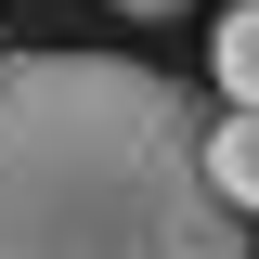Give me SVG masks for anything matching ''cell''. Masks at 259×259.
Masks as SVG:
<instances>
[{"label":"cell","instance_id":"1","mask_svg":"<svg viewBox=\"0 0 259 259\" xmlns=\"http://www.w3.org/2000/svg\"><path fill=\"white\" fill-rule=\"evenodd\" d=\"M0 259H259L207 168V104L130 52H0Z\"/></svg>","mask_w":259,"mask_h":259},{"label":"cell","instance_id":"2","mask_svg":"<svg viewBox=\"0 0 259 259\" xmlns=\"http://www.w3.org/2000/svg\"><path fill=\"white\" fill-rule=\"evenodd\" d=\"M207 168H221V194L259 221V104H233V117H207Z\"/></svg>","mask_w":259,"mask_h":259},{"label":"cell","instance_id":"3","mask_svg":"<svg viewBox=\"0 0 259 259\" xmlns=\"http://www.w3.org/2000/svg\"><path fill=\"white\" fill-rule=\"evenodd\" d=\"M207 78H221L233 104H259V0H233L221 26H207Z\"/></svg>","mask_w":259,"mask_h":259},{"label":"cell","instance_id":"4","mask_svg":"<svg viewBox=\"0 0 259 259\" xmlns=\"http://www.w3.org/2000/svg\"><path fill=\"white\" fill-rule=\"evenodd\" d=\"M117 13H130V26H168V13H194V0H117Z\"/></svg>","mask_w":259,"mask_h":259}]
</instances>
